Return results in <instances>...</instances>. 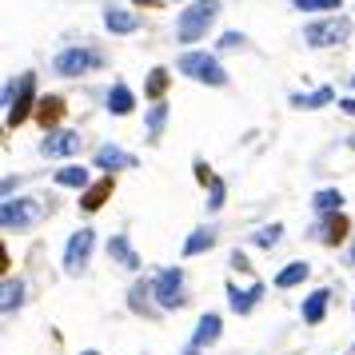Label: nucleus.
Segmentation results:
<instances>
[{
	"instance_id": "nucleus-10",
	"label": "nucleus",
	"mask_w": 355,
	"mask_h": 355,
	"mask_svg": "<svg viewBox=\"0 0 355 355\" xmlns=\"http://www.w3.org/2000/svg\"><path fill=\"white\" fill-rule=\"evenodd\" d=\"M84 148V136L80 132H52V136H44L40 140V156H49V160H64V156H76Z\"/></svg>"
},
{
	"instance_id": "nucleus-42",
	"label": "nucleus",
	"mask_w": 355,
	"mask_h": 355,
	"mask_svg": "<svg viewBox=\"0 0 355 355\" xmlns=\"http://www.w3.org/2000/svg\"><path fill=\"white\" fill-rule=\"evenodd\" d=\"M352 311H355V304H352Z\"/></svg>"
},
{
	"instance_id": "nucleus-14",
	"label": "nucleus",
	"mask_w": 355,
	"mask_h": 355,
	"mask_svg": "<svg viewBox=\"0 0 355 355\" xmlns=\"http://www.w3.org/2000/svg\"><path fill=\"white\" fill-rule=\"evenodd\" d=\"M112 192H116V176H100V180H92L88 188L80 192V211H100L108 200H112Z\"/></svg>"
},
{
	"instance_id": "nucleus-17",
	"label": "nucleus",
	"mask_w": 355,
	"mask_h": 355,
	"mask_svg": "<svg viewBox=\"0 0 355 355\" xmlns=\"http://www.w3.org/2000/svg\"><path fill=\"white\" fill-rule=\"evenodd\" d=\"M291 108H300V112H315V108H327V104H339L336 100V88H315V92H291L288 96Z\"/></svg>"
},
{
	"instance_id": "nucleus-16",
	"label": "nucleus",
	"mask_w": 355,
	"mask_h": 355,
	"mask_svg": "<svg viewBox=\"0 0 355 355\" xmlns=\"http://www.w3.org/2000/svg\"><path fill=\"white\" fill-rule=\"evenodd\" d=\"M263 291L268 288H263L259 279L252 284V288H243V291L236 288V284H227V307H232L236 315H252V311L259 307V300H263Z\"/></svg>"
},
{
	"instance_id": "nucleus-3",
	"label": "nucleus",
	"mask_w": 355,
	"mask_h": 355,
	"mask_svg": "<svg viewBox=\"0 0 355 355\" xmlns=\"http://www.w3.org/2000/svg\"><path fill=\"white\" fill-rule=\"evenodd\" d=\"M176 72H184V76L196 80V84H208V88H224L227 84V72H224V64H220V56H216V52H204V49L184 52L176 60Z\"/></svg>"
},
{
	"instance_id": "nucleus-13",
	"label": "nucleus",
	"mask_w": 355,
	"mask_h": 355,
	"mask_svg": "<svg viewBox=\"0 0 355 355\" xmlns=\"http://www.w3.org/2000/svg\"><path fill=\"white\" fill-rule=\"evenodd\" d=\"M220 336H224V320H220V311H204L200 323H196V331H192V347L208 352V347L220 343Z\"/></svg>"
},
{
	"instance_id": "nucleus-1",
	"label": "nucleus",
	"mask_w": 355,
	"mask_h": 355,
	"mask_svg": "<svg viewBox=\"0 0 355 355\" xmlns=\"http://www.w3.org/2000/svg\"><path fill=\"white\" fill-rule=\"evenodd\" d=\"M36 72H20V80H8L4 84V128L8 132H17L28 116L36 112Z\"/></svg>"
},
{
	"instance_id": "nucleus-29",
	"label": "nucleus",
	"mask_w": 355,
	"mask_h": 355,
	"mask_svg": "<svg viewBox=\"0 0 355 355\" xmlns=\"http://www.w3.org/2000/svg\"><path fill=\"white\" fill-rule=\"evenodd\" d=\"M339 4H343V0H291L295 12H331V17H336Z\"/></svg>"
},
{
	"instance_id": "nucleus-32",
	"label": "nucleus",
	"mask_w": 355,
	"mask_h": 355,
	"mask_svg": "<svg viewBox=\"0 0 355 355\" xmlns=\"http://www.w3.org/2000/svg\"><path fill=\"white\" fill-rule=\"evenodd\" d=\"M216 44H220L224 52H227V49H243V44H248V36H243V33H224Z\"/></svg>"
},
{
	"instance_id": "nucleus-35",
	"label": "nucleus",
	"mask_w": 355,
	"mask_h": 355,
	"mask_svg": "<svg viewBox=\"0 0 355 355\" xmlns=\"http://www.w3.org/2000/svg\"><path fill=\"white\" fill-rule=\"evenodd\" d=\"M339 108H343L347 116H355V96H343V100H339Z\"/></svg>"
},
{
	"instance_id": "nucleus-23",
	"label": "nucleus",
	"mask_w": 355,
	"mask_h": 355,
	"mask_svg": "<svg viewBox=\"0 0 355 355\" xmlns=\"http://www.w3.org/2000/svg\"><path fill=\"white\" fill-rule=\"evenodd\" d=\"M168 104H148L144 108V132H148V144H160V136H164V124H168Z\"/></svg>"
},
{
	"instance_id": "nucleus-25",
	"label": "nucleus",
	"mask_w": 355,
	"mask_h": 355,
	"mask_svg": "<svg viewBox=\"0 0 355 355\" xmlns=\"http://www.w3.org/2000/svg\"><path fill=\"white\" fill-rule=\"evenodd\" d=\"M216 240H220V236H216V227H196L192 236L184 240V256H188V259L204 256V252H211V248H216Z\"/></svg>"
},
{
	"instance_id": "nucleus-11",
	"label": "nucleus",
	"mask_w": 355,
	"mask_h": 355,
	"mask_svg": "<svg viewBox=\"0 0 355 355\" xmlns=\"http://www.w3.org/2000/svg\"><path fill=\"white\" fill-rule=\"evenodd\" d=\"M108 259H112V263H120L124 272H140V268H144V259H140V252L132 248L128 232H116L112 240H108Z\"/></svg>"
},
{
	"instance_id": "nucleus-40",
	"label": "nucleus",
	"mask_w": 355,
	"mask_h": 355,
	"mask_svg": "<svg viewBox=\"0 0 355 355\" xmlns=\"http://www.w3.org/2000/svg\"><path fill=\"white\" fill-rule=\"evenodd\" d=\"M352 148H355V136H352Z\"/></svg>"
},
{
	"instance_id": "nucleus-33",
	"label": "nucleus",
	"mask_w": 355,
	"mask_h": 355,
	"mask_svg": "<svg viewBox=\"0 0 355 355\" xmlns=\"http://www.w3.org/2000/svg\"><path fill=\"white\" fill-rule=\"evenodd\" d=\"M192 168H196V180H200L204 188H211V180H216V172H211L208 164H204V160H200V156H196V160H192Z\"/></svg>"
},
{
	"instance_id": "nucleus-43",
	"label": "nucleus",
	"mask_w": 355,
	"mask_h": 355,
	"mask_svg": "<svg viewBox=\"0 0 355 355\" xmlns=\"http://www.w3.org/2000/svg\"><path fill=\"white\" fill-rule=\"evenodd\" d=\"M172 4H176V0H172Z\"/></svg>"
},
{
	"instance_id": "nucleus-28",
	"label": "nucleus",
	"mask_w": 355,
	"mask_h": 355,
	"mask_svg": "<svg viewBox=\"0 0 355 355\" xmlns=\"http://www.w3.org/2000/svg\"><path fill=\"white\" fill-rule=\"evenodd\" d=\"M339 204H343V192H339V188H320V192L311 196V208L323 211V216L339 211Z\"/></svg>"
},
{
	"instance_id": "nucleus-27",
	"label": "nucleus",
	"mask_w": 355,
	"mask_h": 355,
	"mask_svg": "<svg viewBox=\"0 0 355 355\" xmlns=\"http://www.w3.org/2000/svg\"><path fill=\"white\" fill-rule=\"evenodd\" d=\"M20 304H24V279H12V275H4V300H0L4 315L20 311Z\"/></svg>"
},
{
	"instance_id": "nucleus-7",
	"label": "nucleus",
	"mask_w": 355,
	"mask_h": 355,
	"mask_svg": "<svg viewBox=\"0 0 355 355\" xmlns=\"http://www.w3.org/2000/svg\"><path fill=\"white\" fill-rule=\"evenodd\" d=\"M92 68H104V52L80 49V44L56 52V60H52V72H56V76H84V72H92Z\"/></svg>"
},
{
	"instance_id": "nucleus-39",
	"label": "nucleus",
	"mask_w": 355,
	"mask_h": 355,
	"mask_svg": "<svg viewBox=\"0 0 355 355\" xmlns=\"http://www.w3.org/2000/svg\"><path fill=\"white\" fill-rule=\"evenodd\" d=\"M80 355H100V352H92V347H88V352H80Z\"/></svg>"
},
{
	"instance_id": "nucleus-6",
	"label": "nucleus",
	"mask_w": 355,
	"mask_h": 355,
	"mask_svg": "<svg viewBox=\"0 0 355 355\" xmlns=\"http://www.w3.org/2000/svg\"><path fill=\"white\" fill-rule=\"evenodd\" d=\"M152 295H156L160 311H180V307L188 304V295H184V268H164V272H156Z\"/></svg>"
},
{
	"instance_id": "nucleus-2",
	"label": "nucleus",
	"mask_w": 355,
	"mask_h": 355,
	"mask_svg": "<svg viewBox=\"0 0 355 355\" xmlns=\"http://www.w3.org/2000/svg\"><path fill=\"white\" fill-rule=\"evenodd\" d=\"M216 17H220V0H192L188 8H180V17H176V40L180 44L204 40L208 28L216 24Z\"/></svg>"
},
{
	"instance_id": "nucleus-21",
	"label": "nucleus",
	"mask_w": 355,
	"mask_h": 355,
	"mask_svg": "<svg viewBox=\"0 0 355 355\" xmlns=\"http://www.w3.org/2000/svg\"><path fill=\"white\" fill-rule=\"evenodd\" d=\"M327 304H331V291L327 288H315L311 295L304 300V307H300V315H304V323H323V315H327Z\"/></svg>"
},
{
	"instance_id": "nucleus-19",
	"label": "nucleus",
	"mask_w": 355,
	"mask_h": 355,
	"mask_svg": "<svg viewBox=\"0 0 355 355\" xmlns=\"http://www.w3.org/2000/svg\"><path fill=\"white\" fill-rule=\"evenodd\" d=\"M104 28L112 36H128V33H136L140 28V17L136 12H128V8H116V4H108L104 8Z\"/></svg>"
},
{
	"instance_id": "nucleus-38",
	"label": "nucleus",
	"mask_w": 355,
	"mask_h": 355,
	"mask_svg": "<svg viewBox=\"0 0 355 355\" xmlns=\"http://www.w3.org/2000/svg\"><path fill=\"white\" fill-rule=\"evenodd\" d=\"M184 355H204V352H200V347H192V343H188V347H184Z\"/></svg>"
},
{
	"instance_id": "nucleus-41",
	"label": "nucleus",
	"mask_w": 355,
	"mask_h": 355,
	"mask_svg": "<svg viewBox=\"0 0 355 355\" xmlns=\"http://www.w3.org/2000/svg\"><path fill=\"white\" fill-rule=\"evenodd\" d=\"M352 88H355V76H352Z\"/></svg>"
},
{
	"instance_id": "nucleus-8",
	"label": "nucleus",
	"mask_w": 355,
	"mask_h": 355,
	"mask_svg": "<svg viewBox=\"0 0 355 355\" xmlns=\"http://www.w3.org/2000/svg\"><path fill=\"white\" fill-rule=\"evenodd\" d=\"M92 248H96V232L92 227L72 232L64 243V275H80L88 268V259H92Z\"/></svg>"
},
{
	"instance_id": "nucleus-15",
	"label": "nucleus",
	"mask_w": 355,
	"mask_h": 355,
	"mask_svg": "<svg viewBox=\"0 0 355 355\" xmlns=\"http://www.w3.org/2000/svg\"><path fill=\"white\" fill-rule=\"evenodd\" d=\"M128 307L136 315H144V320H156V315H160V304H156V295H152V279H136V284H132Z\"/></svg>"
},
{
	"instance_id": "nucleus-36",
	"label": "nucleus",
	"mask_w": 355,
	"mask_h": 355,
	"mask_svg": "<svg viewBox=\"0 0 355 355\" xmlns=\"http://www.w3.org/2000/svg\"><path fill=\"white\" fill-rule=\"evenodd\" d=\"M132 4H140V8H160V0H132Z\"/></svg>"
},
{
	"instance_id": "nucleus-18",
	"label": "nucleus",
	"mask_w": 355,
	"mask_h": 355,
	"mask_svg": "<svg viewBox=\"0 0 355 355\" xmlns=\"http://www.w3.org/2000/svg\"><path fill=\"white\" fill-rule=\"evenodd\" d=\"M64 112H68V104H64V96H40V104H36V124L52 136V128L64 120Z\"/></svg>"
},
{
	"instance_id": "nucleus-5",
	"label": "nucleus",
	"mask_w": 355,
	"mask_h": 355,
	"mask_svg": "<svg viewBox=\"0 0 355 355\" xmlns=\"http://www.w3.org/2000/svg\"><path fill=\"white\" fill-rule=\"evenodd\" d=\"M352 33H355L352 17L336 12V17H323V20H315V24H307L304 28V44L307 49H336V44H343Z\"/></svg>"
},
{
	"instance_id": "nucleus-12",
	"label": "nucleus",
	"mask_w": 355,
	"mask_h": 355,
	"mask_svg": "<svg viewBox=\"0 0 355 355\" xmlns=\"http://www.w3.org/2000/svg\"><path fill=\"white\" fill-rule=\"evenodd\" d=\"M311 236H315L323 248H339V243L347 240V216H343V211H331V216H323L320 224L311 227Z\"/></svg>"
},
{
	"instance_id": "nucleus-4",
	"label": "nucleus",
	"mask_w": 355,
	"mask_h": 355,
	"mask_svg": "<svg viewBox=\"0 0 355 355\" xmlns=\"http://www.w3.org/2000/svg\"><path fill=\"white\" fill-rule=\"evenodd\" d=\"M44 200L40 196H20V200H4L0 204V227L4 232H28V227L40 224V216H44Z\"/></svg>"
},
{
	"instance_id": "nucleus-37",
	"label": "nucleus",
	"mask_w": 355,
	"mask_h": 355,
	"mask_svg": "<svg viewBox=\"0 0 355 355\" xmlns=\"http://www.w3.org/2000/svg\"><path fill=\"white\" fill-rule=\"evenodd\" d=\"M347 263L355 268V240H352V248H347Z\"/></svg>"
},
{
	"instance_id": "nucleus-26",
	"label": "nucleus",
	"mask_w": 355,
	"mask_h": 355,
	"mask_svg": "<svg viewBox=\"0 0 355 355\" xmlns=\"http://www.w3.org/2000/svg\"><path fill=\"white\" fill-rule=\"evenodd\" d=\"M168 84H172V72L168 68H152L144 80V100H152V104H160L164 92H168Z\"/></svg>"
},
{
	"instance_id": "nucleus-22",
	"label": "nucleus",
	"mask_w": 355,
	"mask_h": 355,
	"mask_svg": "<svg viewBox=\"0 0 355 355\" xmlns=\"http://www.w3.org/2000/svg\"><path fill=\"white\" fill-rule=\"evenodd\" d=\"M307 275H311V263H307V259H291L288 268H279V272H275L272 284H275L279 291H288V288H300Z\"/></svg>"
},
{
	"instance_id": "nucleus-24",
	"label": "nucleus",
	"mask_w": 355,
	"mask_h": 355,
	"mask_svg": "<svg viewBox=\"0 0 355 355\" xmlns=\"http://www.w3.org/2000/svg\"><path fill=\"white\" fill-rule=\"evenodd\" d=\"M56 184H60V188H76V192H84V188L92 184V172H88L84 164H64V168H56Z\"/></svg>"
},
{
	"instance_id": "nucleus-9",
	"label": "nucleus",
	"mask_w": 355,
	"mask_h": 355,
	"mask_svg": "<svg viewBox=\"0 0 355 355\" xmlns=\"http://www.w3.org/2000/svg\"><path fill=\"white\" fill-rule=\"evenodd\" d=\"M92 168H100L104 176H116V172H132V168H140V160L132 156L128 148H120V144H100L96 156H92Z\"/></svg>"
},
{
	"instance_id": "nucleus-30",
	"label": "nucleus",
	"mask_w": 355,
	"mask_h": 355,
	"mask_svg": "<svg viewBox=\"0 0 355 355\" xmlns=\"http://www.w3.org/2000/svg\"><path fill=\"white\" fill-rule=\"evenodd\" d=\"M279 240H284V224H268V227H259V232H252L256 248H275Z\"/></svg>"
},
{
	"instance_id": "nucleus-31",
	"label": "nucleus",
	"mask_w": 355,
	"mask_h": 355,
	"mask_svg": "<svg viewBox=\"0 0 355 355\" xmlns=\"http://www.w3.org/2000/svg\"><path fill=\"white\" fill-rule=\"evenodd\" d=\"M224 200H227V184L216 176V180H211V188H208V211H211V216L224 208Z\"/></svg>"
},
{
	"instance_id": "nucleus-20",
	"label": "nucleus",
	"mask_w": 355,
	"mask_h": 355,
	"mask_svg": "<svg viewBox=\"0 0 355 355\" xmlns=\"http://www.w3.org/2000/svg\"><path fill=\"white\" fill-rule=\"evenodd\" d=\"M104 108L112 116H132L136 112V92H132L124 80H116L112 88H108V104H104Z\"/></svg>"
},
{
	"instance_id": "nucleus-34",
	"label": "nucleus",
	"mask_w": 355,
	"mask_h": 355,
	"mask_svg": "<svg viewBox=\"0 0 355 355\" xmlns=\"http://www.w3.org/2000/svg\"><path fill=\"white\" fill-rule=\"evenodd\" d=\"M232 268H236V272H248L252 263H248V256H240V252H232Z\"/></svg>"
}]
</instances>
